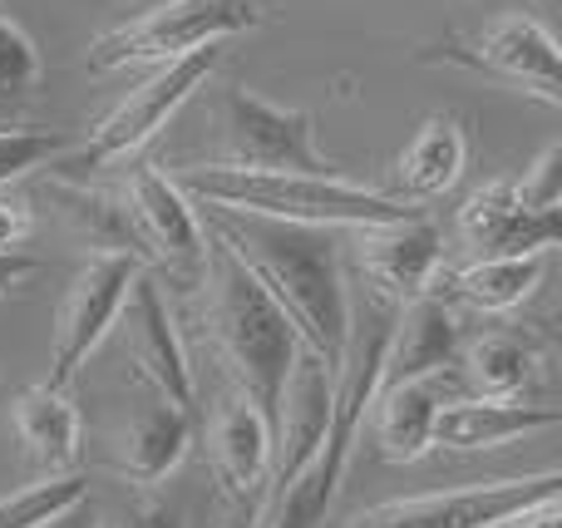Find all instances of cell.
I'll use <instances>...</instances> for the list:
<instances>
[{
	"label": "cell",
	"instance_id": "obj_6",
	"mask_svg": "<svg viewBox=\"0 0 562 528\" xmlns=\"http://www.w3.org/2000/svg\"><path fill=\"white\" fill-rule=\"evenodd\" d=\"M262 25L257 0H164V5L134 15L128 25L109 30L89 45V69H124V65H164L198 45L233 40Z\"/></svg>",
	"mask_w": 562,
	"mask_h": 528
},
{
	"label": "cell",
	"instance_id": "obj_10",
	"mask_svg": "<svg viewBox=\"0 0 562 528\" xmlns=\"http://www.w3.org/2000/svg\"><path fill=\"white\" fill-rule=\"evenodd\" d=\"M445 59L469 65L479 75H494L498 85H514L524 94L543 99V104H562V55L558 40L538 25L533 15H498L488 30L474 40H449Z\"/></svg>",
	"mask_w": 562,
	"mask_h": 528
},
{
	"label": "cell",
	"instance_id": "obj_9",
	"mask_svg": "<svg viewBox=\"0 0 562 528\" xmlns=\"http://www.w3.org/2000/svg\"><path fill=\"white\" fill-rule=\"evenodd\" d=\"M562 490V474H524V480H488L469 484V490H439V494H415V499H390L375 509L356 514L340 528H498L528 504L553 499Z\"/></svg>",
	"mask_w": 562,
	"mask_h": 528
},
{
	"label": "cell",
	"instance_id": "obj_32",
	"mask_svg": "<svg viewBox=\"0 0 562 528\" xmlns=\"http://www.w3.org/2000/svg\"><path fill=\"white\" fill-rule=\"evenodd\" d=\"M35 272H40L35 257H25V252H0V296H10L15 287H25Z\"/></svg>",
	"mask_w": 562,
	"mask_h": 528
},
{
	"label": "cell",
	"instance_id": "obj_26",
	"mask_svg": "<svg viewBox=\"0 0 562 528\" xmlns=\"http://www.w3.org/2000/svg\"><path fill=\"white\" fill-rule=\"evenodd\" d=\"M45 65H40V49L25 30L10 15H0V109H15L25 99H35Z\"/></svg>",
	"mask_w": 562,
	"mask_h": 528
},
{
	"label": "cell",
	"instance_id": "obj_19",
	"mask_svg": "<svg viewBox=\"0 0 562 528\" xmlns=\"http://www.w3.org/2000/svg\"><path fill=\"white\" fill-rule=\"evenodd\" d=\"M10 425L25 460H35L45 474H65L79 464V411L65 385H25L10 401Z\"/></svg>",
	"mask_w": 562,
	"mask_h": 528
},
{
	"label": "cell",
	"instance_id": "obj_7",
	"mask_svg": "<svg viewBox=\"0 0 562 528\" xmlns=\"http://www.w3.org/2000/svg\"><path fill=\"white\" fill-rule=\"evenodd\" d=\"M223 164L262 173H336L316 148V119L306 109H286L243 85L223 94Z\"/></svg>",
	"mask_w": 562,
	"mask_h": 528
},
{
	"label": "cell",
	"instance_id": "obj_1",
	"mask_svg": "<svg viewBox=\"0 0 562 528\" xmlns=\"http://www.w3.org/2000/svg\"><path fill=\"white\" fill-rule=\"evenodd\" d=\"M203 213L207 237L227 243L252 267V277L277 296V306L291 316L301 341L326 361V371H346L356 312H350L346 267H340V227L281 223V217L237 213L217 203H203Z\"/></svg>",
	"mask_w": 562,
	"mask_h": 528
},
{
	"label": "cell",
	"instance_id": "obj_3",
	"mask_svg": "<svg viewBox=\"0 0 562 528\" xmlns=\"http://www.w3.org/2000/svg\"><path fill=\"white\" fill-rule=\"evenodd\" d=\"M173 183L193 203L237 207V213L281 217V223H311V227H380L415 217V207L400 203L375 188L346 183L340 173H262V168H178Z\"/></svg>",
	"mask_w": 562,
	"mask_h": 528
},
{
	"label": "cell",
	"instance_id": "obj_33",
	"mask_svg": "<svg viewBox=\"0 0 562 528\" xmlns=\"http://www.w3.org/2000/svg\"><path fill=\"white\" fill-rule=\"evenodd\" d=\"M237 528H252V524H237Z\"/></svg>",
	"mask_w": 562,
	"mask_h": 528
},
{
	"label": "cell",
	"instance_id": "obj_5",
	"mask_svg": "<svg viewBox=\"0 0 562 528\" xmlns=\"http://www.w3.org/2000/svg\"><path fill=\"white\" fill-rule=\"evenodd\" d=\"M223 45L227 40H213V45H198L178 59H164L114 114L99 119L85 144L65 148V154L55 158V168L59 173H94V168H114V164H124V158H134L138 148L213 79L217 59H223Z\"/></svg>",
	"mask_w": 562,
	"mask_h": 528
},
{
	"label": "cell",
	"instance_id": "obj_16",
	"mask_svg": "<svg viewBox=\"0 0 562 528\" xmlns=\"http://www.w3.org/2000/svg\"><path fill=\"white\" fill-rule=\"evenodd\" d=\"M207 460L213 474L233 499H252L267 490V470H272V425L267 415L247 401L243 391H227L213 405V420H207Z\"/></svg>",
	"mask_w": 562,
	"mask_h": 528
},
{
	"label": "cell",
	"instance_id": "obj_21",
	"mask_svg": "<svg viewBox=\"0 0 562 528\" xmlns=\"http://www.w3.org/2000/svg\"><path fill=\"white\" fill-rule=\"evenodd\" d=\"M469 164V138L459 128L454 114H429L419 124V134L405 144L395 164V178L405 188V198H439L459 183Z\"/></svg>",
	"mask_w": 562,
	"mask_h": 528
},
{
	"label": "cell",
	"instance_id": "obj_17",
	"mask_svg": "<svg viewBox=\"0 0 562 528\" xmlns=\"http://www.w3.org/2000/svg\"><path fill=\"white\" fill-rule=\"evenodd\" d=\"M562 415L553 405H524L518 395H474V401L439 405L435 415V450L449 454H479L514 445L524 435L558 430Z\"/></svg>",
	"mask_w": 562,
	"mask_h": 528
},
{
	"label": "cell",
	"instance_id": "obj_30",
	"mask_svg": "<svg viewBox=\"0 0 562 528\" xmlns=\"http://www.w3.org/2000/svg\"><path fill=\"white\" fill-rule=\"evenodd\" d=\"M119 528H178V519H173L168 504H158L154 494H144V499H134V509L124 514V524Z\"/></svg>",
	"mask_w": 562,
	"mask_h": 528
},
{
	"label": "cell",
	"instance_id": "obj_24",
	"mask_svg": "<svg viewBox=\"0 0 562 528\" xmlns=\"http://www.w3.org/2000/svg\"><path fill=\"white\" fill-rule=\"evenodd\" d=\"M49 198L55 203H65L59 213L75 223L79 237H89V243L99 247V252H138V237H134V223H128L124 213V198H109V193H94V188L85 183H49Z\"/></svg>",
	"mask_w": 562,
	"mask_h": 528
},
{
	"label": "cell",
	"instance_id": "obj_14",
	"mask_svg": "<svg viewBox=\"0 0 562 528\" xmlns=\"http://www.w3.org/2000/svg\"><path fill=\"white\" fill-rule=\"evenodd\" d=\"M350 233H356L360 272L390 302H409V296L429 292L439 262H445V237L419 213L400 217V223H380V227H350Z\"/></svg>",
	"mask_w": 562,
	"mask_h": 528
},
{
	"label": "cell",
	"instance_id": "obj_23",
	"mask_svg": "<svg viewBox=\"0 0 562 528\" xmlns=\"http://www.w3.org/2000/svg\"><path fill=\"white\" fill-rule=\"evenodd\" d=\"M459 361H464V381L474 385V395H518L533 385L543 351L518 332H488L474 346H464Z\"/></svg>",
	"mask_w": 562,
	"mask_h": 528
},
{
	"label": "cell",
	"instance_id": "obj_12",
	"mask_svg": "<svg viewBox=\"0 0 562 528\" xmlns=\"http://www.w3.org/2000/svg\"><path fill=\"white\" fill-rule=\"evenodd\" d=\"M119 332H124V351L134 361V371L154 385L164 401L193 411V366H188V351L173 332V312H168L164 292L148 272L134 277L124 306H119Z\"/></svg>",
	"mask_w": 562,
	"mask_h": 528
},
{
	"label": "cell",
	"instance_id": "obj_8",
	"mask_svg": "<svg viewBox=\"0 0 562 528\" xmlns=\"http://www.w3.org/2000/svg\"><path fill=\"white\" fill-rule=\"evenodd\" d=\"M144 272V257L134 252H94L85 267L75 272L69 292L59 296L55 312V346H49V385H65L79 375V366L99 351L109 332L119 322L134 277Z\"/></svg>",
	"mask_w": 562,
	"mask_h": 528
},
{
	"label": "cell",
	"instance_id": "obj_18",
	"mask_svg": "<svg viewBox=\"0 0 562 528\" xmlns=\"http://www.w3.org/2000/svg\"><path fill=\"white\" fill-rule=\"evenodd\" d=\"M188 445H193V415H188L183 405L158 395L154 405H144V411L119 430L114 474L128 484H138V490H154L158 480H168V474L178 470Z\"/></svg>",
	"mask_w": 562,
	"mask_h": 528
},
{
	"label": "cell",
	"instance_id": "obj_25",
	"mask_svg": "<svg viewBox=\"0 0 562 528\" xmlns=\"http://www.w3.org/2000/svg\"><path fill=\"white\" fill-rule=\"evenodd\" d=\"M85 494H89L85 474H75V470L45 474L40 484H25V490H15V494L0 499V528H35V524H45L49 514H59L75 499H85Z\"/></svg>",
	"mask_w": 562,
	"mask_h": 528
},
{
	"label": "cell",
	"instance_id": "obj_15",
	"mask_svg": "<svg viewBox=\"0 0 562 528\" xmlns=\"http://www.w3.org/2000/svg\"><path fill=\"white\" fill-rule=\"evenodd\" d=\"M459 237L474 257H514V252H553L562 237L558 213H533L514 198L508 178L474 188L459 207Z\"/></svg>",
	"mask_w": 562,
	"mask_h": 528
},
{
	"label": "cell",
	"instance_id": "obj_29",
	"mask_svg": "<svg viewBox=\"0 0 562 528\" xmlns=\"http://www.w3.org/2000/svg\"><path fill=\"white\" fill-rule=\"evenodd\" d=\"M35 233V213L25 198H0V252H20Z\"/></svg>",
	"mask_w": 562,
	"mask_h": 528
},
{
	"label": "cell",
	"instance_id": "obj_28",
	"mask_svg": "<svg viewBox=\"0 0 562 528\" xmlns=\"http://www.w3.org/2000/svg\"><path fill=\"white\" fill-rule=\"evenodd\" d=\"M508 183H514V198L524 207H533V213H558V203H562V144H548L543 154H538L518 178H508Z\"/></svg>",
	"mask_w": 562,
	"mask_h": 528
},
{
	"label": "cell",
	"instance_id": "obj_11",
	"mask_svg": "<svg viewBox=\"0 0 562 528\" xmlns=\"http://www.w3.org/2000/svg\"><path fill=\"white\" fill-rule=\"evenodd\" d=\"M124 213L134 223L138 252L168 262L173 272L203 277L207 262V227L198 217L193 198L173 183V173H158V168H134L124 188Z\"/></svg>",
	"mask_w": 562,
	"mask_h": 528
},
{
	"label": "cell",
	"instance_id": "obj_31",
	"mask_svg": "<svg viewBox=\"0 0 562 528\" xmlns=\"http://www.w3.org/2000/svg\"><path fill=\"white\" fill-rule=\"evenodd\" d=\"M99 524H104V519H99V504L85 494V499H75L69 509L49 514V519H45V524H35V528H99Z\"/></svg>",
	"mask_w": 562,
	"mask_h": 528
},
{
	"label": "cell",
	"instance_id": "obj_27",
	"mask_svg": "<svg viewBox=\"0 0 562 528\" xmlns=\"http://www.w3.org/2000/svg\"><path fill=\"white\" fill-rule=\"evenodd\" d=\"M65 148H69V138L55 134V128H0V188L25 178L30 168H45Z\"/></svg>",
	"mask_w": 562,
	"mask_h": 528
},
{
	"label": "cell",
	"instance_id": "obj_2",
	"mask_svg": "<svg viewBox=\"0 0 562 528\" xmlns=\"http://www.w3.org/2000/svg\"><path fill=\"white\" fill-rule=\"evenodd\" d=\"M203 287H207V326H213V341L223 351L227 371H233L237 391L267 415V425H277L291 361H296V351L306 341L296 336L291 316L277 306V296L252 277V267L217 237H207Z\"/></svg>",
	"mask_w": 562,
	"mask_h": 528
},
{
	"label": "cell",
	"instance_id": "obj_4",
	"mask_svg": "<svg viewBox=\"0 0 562 528\" xmlns=\"http://www.w3.org/2000/svg\"><path fill=\"white\" fill-rule=\"evenodd\" d=\"M395 316H380V326L370 332L366 356L360 361H346V371L336 375V405H330V420L326 435H321L316 454L291 474V484L267 494V504L257 509L252 528H326V514L336 504V490L346 480V464L350 450H356V430L366 420L370 401H375V385H380V356H385V336Z\"/></svg>",
	"mask_w": 562,
	"mask_h": 528
},
{
	"label": "cell",
	"instance_id": "obj_22",
	"mask_svg": "<svg viewBox=\"0 0 562 528\" xmlns=\"http://www.w3.org/2000/svg\"><path fill=\"white\" fill-rule=\"evenodd\" d=\"M548 252H514V257H474L464 272H454V296H464L479 312H514L543 287Z\"/></svg>",
	"mask_w": 562,
	"mask_h": 528
},
{
	"label": "cell",
	"instance_id": "obj_20",
	"mask_svg": "<svg viewBox=\"0 0 562 528\" xmlns=\"http://www.w3.org/2000/svg\"><path fill=\"white\" fill-rule=\"evenodd\" d=\"M445 405L439 395V375H425V381H400L375 391L370 411H375V445L380 460L390 464H415L419 454L435 450V415Z\"/></svg>",
	"mask_w": 562,
	"mask_h": 528
},
{
	"label": "cell",
	"instance_id": "obj_13",
	"mask_svg": "<svg viewBox=\"0 0 562 528\" xmlns=\"http://www.w3.org/2000/svg\"><path fill=\"white\" fill-rule=\"evenodd\" d=\"M464 351V322L459 312L435 292H419L409 302H400L395 322L385 336V356H380V385L400 381H425V375H445V366L459 361Z\"/></svg>",
	"mask_w": 562,
	"mask_h": 528
}]
</instances>
